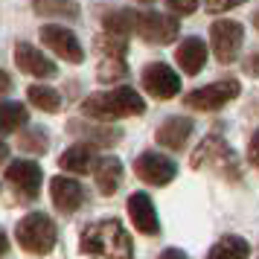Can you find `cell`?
<instances>
[{
  "instance_id": "4316f807",
  "label": "cell",
  "mask_w": 259,
  "mask_h": 259,
  "mask_svg": "<svg viewBox=\"0 0 259 259\" xmlns=\"http://www.w3.org/2000/svg\"><path fill=\"white\" fill-rule=\"evenodd\" d=\"M96 47L102 50V56H117V59H125V38L122 35H114V32H102V35L96 38Z\"/></svg>"
},
{
  "instance_id": "d590c367",
  "label": "cell",
  "mask_w": 259,
  "mask_h": 259,
  "mask_svg": "<svg viewBox=\"0 0 259 259\" xmlns=\"http://www.w3.org/2000/svg\"><path fill=\"white\" fill-rule=\"evenodd\" d=\"M140 3H154V0H140Z\"/></svg>"
},
{
  "instance_id": "52a82bcc",
  "label": "cell",
  "mask_w": 259,
  "mask_h": 259,
  "mask_svg": "<svg viewBox=\"0 0 259 259\" xmlns=\"http://www.w3.org/2000/svg\"><path fill=\"white\" fill-rule=\"evenodd\" d=\"M134 172L140 178L143 184H149V187H166V184H172L178 175V166L175 160L163 152H143L137 154V160H134Z\"/></svg>"
},
{
  "instance_id": "ac0fdd59",
  "label": "cell",
  "mask_w": 259,
  "mask_h": 259,
  "mask_svg": "<svg viewBox=\"0 0 259 259\" xmlns=\"http://www.w3.org/2000/svg\"><path fill=\"white\" fill-rule=\"evenodd\" d=\"M94 181L102 195H114L122 181V163L119 157H99L94 163Z\"/></svg>"
},
{
  "instance_id": "277c9868",
  "label": "cell",
  "mask_w": 259,
  "mask_h": 259,
  "mask_svg": "<svg viewBox=\"0 0 259 259\" xmlns=\"http://www.w3.org/2000/svg\"><path fill=\"white\" fill-rule=\"evenodd\" d=\"M15 236H18V245L24 247L26 253L44 256L59 242V227H56V222L50 219L47 212H29V215H24L18 222Z\"/></svg>"
},
{
  "instance_id": "9c48e42d",
  "label": "cell",
  "mask_w": 259,
  "mask_h": 259,
  "mask_svg": "<svg viewBox=\"0 0 259 259\" xmlns=\"http://www.w3.org/2000/svg\"><path fill=\"white\" fill-rule=\"evenodd\" d=\"M134 32L149 44H169L178 38V21L163 12H137Z\"/></svg>"
},
{
  "instance_id": "3957f363",
  "label": "cell",
  "mask_w": 259,
  "mask_h": 259,
  "mask_svg": "<svg viewBox=\"0 0 259 259\" xmlns=\"http://www.w3.org/2000/svg\"><path fill=\"white\" fill-rule=\"evenodd\" d=\"M189 163L195 169H210L212 175L224 178V181H242V166H239V157L230 149V143L219 137V134H210L198 143V149L192 152Z\"/></svg>"
},
{
  "instance_id": "44dd1931",
  "label": "cell",
  "mask_w": 259,
  "mask_h": 259,
  "mask_svg": "<svg viewBox=\"0 0 259 259\" xmlns=\"http://www.w3.org/2000/svg\"><path fill=\"white\" fill-rule=\"evenodd\" d=\"M35 15L41 18H61V21H79V6L73 0H29Z\"/></svg>"
},
{
  "instance_id": "5b68a950",
  "label": "cell",
  "mask_w": 259,
  "mask_h": 259,
  "mask_svg": "<svg viewBox=\"0 0 259 259\" xmlns=\"http://www.w3.org/2000/svg\"><path fill=\"white\" fill-rule=\"evenodd\" d=\"M239 94H242L239 79H222V82H212V84H204V88L189 91L184 96V105L192 108V111H222Z\"/></svg>"
},
{
  "instance_id": "484cf974",
  "label": "cell",
  "mask_w": 259,
  "mask_h": 259,
  "mask_svg": "<svg viewBox=\"0 0 259 259\" xmlns=\"http://www.w3.org/2000/svg\"><path fill=\"white\" fill-rule=\"evenodd\" d=\"M99 82H117V79H125L128 76V67H125V59H117V56H105L102 64H99Z\"/></svg>"
},
{
  "instance_id": "e0dca14e",
  "label": "cell",
  "mask_w": 259,
  "mask_h": 259,
  "mask_svg": "<svg viewBox=\"0 0 259 259\" xmlns=\"http://www.w3.org/2000/svg\"><path fill=\"white\" fill-rule=\"evenodd\" d=\"M175 61L187 76H195V73H201L204 64H207V44H204L198 35L184 38L175 50Z\"/></svg>"
},
{
  "instance_id": "f546056e",
  "label": "cell",
  "mask_w": 259,
  "mask_h": 259,
  "mask_svg": "<svg viewBox=\"0 0 259 259\" xmlns=\"http://www.w3.org/2000/svg\"><path fill=\"white\" fill-rule=\"evenodd\" d=\"M247 160L253 166H259V128L253 131V137H250V143H247Z\"/></svg>"
},
{
  "instance_id": "cb8c5ba5",
  "label": "cell",
  "mask_w": 259,
  "mask_h": 259,
  "mask_svg": "<svg viewBox=\"0 0 259 259\" xmlns=\"http://www.w3.org/2000/svg\"><path fill=\"white\" fill-rule=\"evenodd\" d=\"M134 18H137L134 9H114V12H108L102 18V26H105V32L125 38L128 32H134Z\"/></svg>"
},
{
  "instance_id": "2e32d148",
  "label": "cell",
  "mask_w": 259,
  "mask_h": 259,
  "mask_svg": "<svg viewBox=\"0 0 259 259\" xmlns=\"http://www.w3.org/2000/svg\"><path fill=\"white\" fill-rule=\"evenodd\" d=\"M192 128H195V125H192V119H187V117H166L163 125L154 134V140L160 143L163 149H169V152H184Z\"/></svg>"
},
{
  "instance_id": "8fae6325",
  "label": "cell",
  "mask_w": 259,
  "mask_h": 259,
  "mask_svg": "<svg viewBox=\"0 0 259 259\" xmlns=\"http://www.w3.org/2000/svg\"><path fill=\"white\" fill-rule=\"evenodd\" d=\"M15 64H18V70H24L26 76H35V79H53V76H59L56 61L47 59L41 50L26 44V41L15 44Z\"/></svg>"
},
{
  "instance_id": "30bf717a",
  "label": "cell",
  "mask_w": 259,
  "mask_h": 259,
  "mask_svg": "<svg viewBox=\"0 0 259 259\" xmlns=\"http://www.w3.org/2000/svg\"><path fill=\"white\" fill-rule=\"evenodd\" d=\"M41 41L47 44V50H53L59 59L70 61V64H82L84 61L82 44L67 26H41Z\"/></svg>"
},
{
  "instance_id": "d6a6232c",
  "label": "cell",
  "mask_w": 259,
  "mask_h": 259,
  "mask_svg": "<svg viewBox=\"0 0 259 259\" xmlns=\"http://www.w3.org/2000/svg\"><path fill=\"white\" fill-rule=\"evenodd\" d=\"M6 250H9V236H6L3 230H0V256H3Z\"/></svg>"
},
{
  "instance_id": "1f68e13d",
  "label": "cell",
  "mask_w": 259,
  "mask_h": 259,
  "mask_svg": "<svg viewBox=\"0 0 259 259\" xmlns=\"http://www.w3.org/2000/svg\"><path fill=\"white\" fill-rule=\"evenodd\" d=\"M12 91V79H9V73H3L0 70V96L3 94H9Z\"/></svg>"
},
{
  "instance_id": "e575fe53",
  "label": "cell",
  "mask_w": 259,
  "mask_h": 259,
  "mask_svg": "<svg viewBox=\"0 0 259 259\" xmlns=\"http://www.w3.org/2000/svg\"><path fill=\"white\" fill-rule=\"evenodd\" d=\"M253 24H256V29H259V12H256V15H253Z\"/></svg>"
},
{
  "instance_id": "ffe728a7",
  "label": "cell",
  "mask_w": 259,
  "mask_h": 259,
  "mask_svg": "<svg viewBox=\"0 0 259 259\" xmlns=\"http://www.w3.org/2000/svg\"><path fill=\"white\" fill-rule=\"evenodd\" d=\"M247 256H250V245L242 236H222L207 250V259H247Z\"/></svg>"
},
{
  "instance_id": "603a6c76",
  "label": "cell",
  "mask_w": 259,
  "mask_h": 259,
  "mask_svg": "<svg viewBox=\"0 0 259 259\" xmlns=\"http://www.w3.org/2000/svg\"><path fill=\"white\" fill-rule=\"evenodd\" d=\"M26 96H29V102H32L38 111H44V114H56L61 108V94L53 91V88H47V84H29Z\"/></svg>"
},
{
  "instance_id": "6da1fadb",
  "label": "cell",
  "mask_w": 259,
  "mask_h": 259,
  "mask_svg": "<svg viewBox=\"0 0 259 259\" xmlns=\"http://www.w3.org/2000/svg\"><path fill=\"white\" fill-rule=\"evenodd\" d=\"M79 247L88 256H105V259H134V245H131L128 230L122 227L119 219H105V222L88 224L82 230Z\"/></svg>"
},
{
  "instance_id": "8992f818",
  "label": "cell",
  "mask_w": 259,
  "mask_h": 259,
  "mask_svg": "<svg viewBox=\"0 0 259 259\" xmlns=\"http://www.w3.org/2000/svg\"><path fill=\"white\" fill-rule=\"evenodd\" d=\"M242 44H245V26L239 24V21H215L210 26L212 56L222 61V64H230L239 56Z\"/></svg>"
},
{
  "instance_id": "ba28073f",
  "label": "cell",
  "mask_w": 259,
  "mask_h": 259,
  "mask_svg": "<svg viewBox=\"0 0 259 259\" xmlns=\"http://www.w3.org/2000/svg\"><path fill=\"white\" fill-rule=\"evenodd\" d=\"M140 82H143V91L149 96H154V99H160V102L181 94V76L169 64H163V61L146 64L140 73Z\"/></svg>"
},
{
  "instance_id": "83f0119b",
  "label": "cell",
  "mask_w": 259,
  "mask_h": 259,
  "mask_svg": "<svg viewBox=\"0 0 259 259\" xmlns=\"http://www.w3.org/2000/svg\"><path fill=\"white\" fill-rule=\"evenodd\" d=\"M201 0H166V6L172 9L175 15H192L195 9H198Z\"/></svg>"
},
{
  "instance_id": "9a60e30c",
  "label": "cell",
  "mask_w": 259,
  "mask_h": 259,
  "mask_svg": "<svg viewBox=\"0 0 259 259\" xmlns=\"http://www.w3.org/2000/svg\"><path fill=\"white\" fill-rule=\"evenodd\" d=\"M73 137L84 146H114V143L122 137L119 128H111V125H99V119H79V122H70L67 125Z\"/></svg>"
},
{
  "instance_id": "d6986e66",
  "label": "cell",
  "mask_w": 259,
  "mask_h": 259,
  "mask_svg": "<svg viewBox=\"0 0 259 259\" xmlns=\"http://www.w3.org/2000/svg\"><path fill=\"white\" fill-rule=\"evenodd\" d=\"M94 152H91V146H70L67 152H61L59 157V166L64 172H70V175H84V172H94Z\"/></svg>"
},
{
  "instance_id": "7a4b0ae2",
  "label": "cell",
  "mask_w": 259,
  "mask_h": 259,
  "mask_svg": "<svg viewBox=\"0 0 259 259\" xmlns=\"http://www.w3.org/2000/svg\"><path fill=\"white\" fill-rule=\"evenodd\" d=\"M146 111L143 96L122 84V88H111V91H96L82 102V114L88 119H99V122H111V119H125V117H140Z\"/></svg>"
},
{
  "instance_id": "f1b7e54d",
  "label": "cell",
  "mask_w": 259,
  "mask_h": 259,
  "mask_svg": "<svg viewBox=\"0 0 259 259\" xmlns=\"http://www.w3.org/2000/svg\"><path fill=\"white\" fill-rule=\"evenodd\" d=\"M242 3H247V0H207V9L212 15H222V12L236 9V6H242Z\"/></svg>"
},
{
  "instance_id": "7c38bea8",
  "label": "cell",
  "mask_w": 259,
  "mask_h": 259,
  "mask_svg": "<svg viewBox=\"0 0 259 259\" xmlns=\"http://www.w3.org/2000/svg\"><path fill=\"white\" fill-rule=\"evenodd\" d=\"M50 198L59 212H76L84 204V187L70 175H56L50 178Z\"/></svg>"
},
{
  "instance_id": "836d02e7",
  "label": "cell",
  "mask_w": 259,
  "mask_h": 259,
  "mask_svg": "<svg viewBox=\"0 0 259 259\" xmlns=\"http://www.w3.org/2000/svg\"><path fill=\"white\" fill-rule=\"evenodd\" d=\"M6 160H9V146L0 140V163H6Z\"/></svg>"
},
{
  "instance_id": "5bb4252c",
  "label": "cell",
  "mask_w": 259,
  "mask_h": 259,
  "mask_svg": "<svg viewBox=\"0 0 259 259\" xmlns=\"http://www.w3.org/2000/svg\"><path fill=\"white\" fill-rule=\"evenodd\" d=\"M128 219L134 224V230H140V236L160 233V219H157V210H154V201L146 192L128 195Z\"/></svg>"
},
{
  "instance_id": "4dcf8cb0",
  "label": "cell",
  "mask_w": 259,
  "mask_h": 259,
  "mask_svg": "<svg viewBox=\"0 0 259 259\" xmlns=\"http://www.w3.org/2000/svg\"><path fill=\"white\" fill-rule=\"evenodd\" d=\"M157 259H189V256L181 250V247H166V250H163Z\"/></svg>"
},
{
  "instance_id": "4fadbf2b",
  "label": "cell",
  "mask_w": 259,
  "mask_h": 259,
  "mask_svg": "<svg viewBox=\"0 0 259 259\" xmlns=\"http://www.w3.org/2000/svg\"><path fill=\"white\" fill-rule=\"evenodd\" d=\"M6 181L21 195L35 198L38 189H41V181H44V172H41V166L35 160H12V163L6 166Z\"/></svg>"
},
{
  "instance_id": "7402d4cb",
  "label": "cell",
  "mask_w": 259,
  "mask_h": 259,
  "mask_svg": "<svg viewBox=\"0 0 259 259\" xmlns=\"http://www.w3.org/2000/svg\"><path fill=\"white\" fill-rule=\"evenodd\" d=\"M29 111L24 102H0V134H12V131L26 128Z\"/></svg>"
},
{
  "instance_id": "d4e9b609",
  "label": "cell",
  "mask_w": 259,
  "mask_h": 259,
  "mask_svg": "<svg viewBox=\"0 0 259 259\" xmlns=\"http://www.w3.org/2000/svg\"><path fill=\"white\" fill-rule=\"evenodd\" d=\"M21 149L29 154H44L50 149V134L47 128H26L21 134Z\"/></svg>"
}]
</instances>
